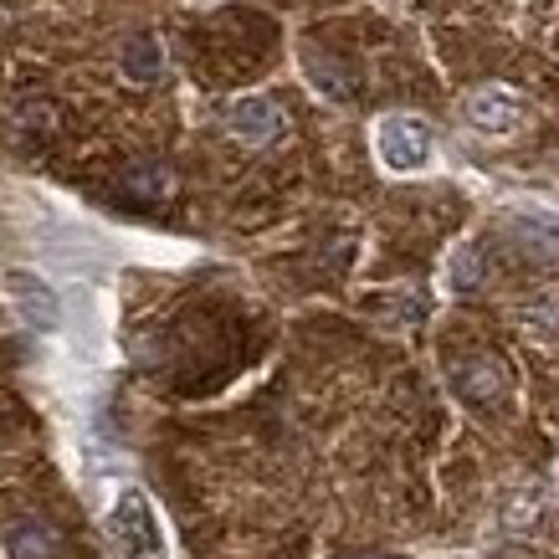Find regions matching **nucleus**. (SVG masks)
<instances>
[{"label":"nucleus","instance_id":"nucleus-1","mask_svg":"<svg viewBox=\"0 0 559 559\" xmlns=\"http://www.w3.org/2000/svg\"><path fill=\"white\" fill-rule=\"evenodd\" d=\"M374 154H380V165L390 175H416L431 159V129L421 119H411V114H390L374 129Z\"/></svg>","mask_w":559,"mask_h":559},{"label":"nucleus","instance_id":"nucleus-9","mask_svg":"<svg viewBox=\"0 0 559 559\" xmlns=\"http://www.w3.org/2000/svg\"><path fill=\"white\" fill-rule=\"evenodd\" d=\"M5 549H11V559H51L57 555V534L47 524H16L5 534Z\"/></svg>","mask_w":559,"mask_h":559},{"label":"nucleus","instance_id":"nucleus-7","mask_svg":"<svg viewBox=\"0 0 559 559\" xmlns=\"http://www.w3.org/2000/svg\"><path fill=\"white\" fill-rule=\"evenodd\" d=\"M5 288H11V298H16L21 313H26L36 329H51V323H57V293H51L41 277H32V272H11Z\"/></svg>","mask_w":559,"mask_h":559},{"label":"nucleus","instance_id":"nucleus-5","mask_svg":"<svg viewBox=\"0 0 559 559\" xmlns=\"http://www.w3.org/2000/svg\"><path fill=\"white\" fill-rule=\"evenodd\" d=\"M519 119H524V103L513 98L509 87H477L467 98V123L483 134H513Z\"/></svg>","mask_w":559,"mask_h":559},{"label":"nucleus","instance_id":"nucleus-2","mask_svg":"<svg viewBox=\"0 0 559 559\" xmlns=\"http://www.w3.org/2000/svg\"><path fill=\"white\" fill-rule=\"evenodd\" d=\"M452 385H457V395L462 401H473V406H498V401L513 390V374H509L503 359L473 355V359H462L457 370H452Z\"/></svg>","mask_w":559,"mask_h":559},{"label":"nucleus","instance_id":"nucleus-10","mask_svg":"<svg viewBox=\"0 0 559 559\" xmlns=\"http://www.w3.org/2000/svg\"><path fill=\"white\" fill-rule=\"evenodd\" d=\"M175 190L170 170H159V165H150V170H134L129 175V195H144V201H165Z\"/></svg>","mask_w":559,"mask_h":559},{"label":"nucleus","instance_id":"nucleus-3","mask_svg":"<svg viewBox=\"0 0 559 559\" xmlns=\"http://www.w3.org/2000/svg\"><path fill=\"white\" fill-rule=\"evenodd\" d=\"M108 528H114V544H119L123 559H150L154 555L150 503H144L139 492H123L119 509H114V519H108Z\"/></svg>","mask_w":559,"mask_h":559},{"label":"nucleus","instance_id":"nucleus-6","mask_svg":"<svg viewBox=\"0 0 559 559\" xmlns=\"http://www.w3.org/2000/svg\"><path fill=\"white\" fill-rule=\"evenodd\" d=\"M509 237L539 262H559V216L555 211H519L509 216Z\"/></svg>","mask_w":559,"mask_h":559},{"label":"nucleus","instance_id":"nucleus-8","mask_svg":"<svg viewBox=\"0 0 559 559\" xmlns=\"http://www.w3.org/2000/svg\"><path fill=\"white\" fill-rule=\"evenodd\" d=\"M123 72L134 78V83H154L159 72H165V51L154 36H134L129 47H123Z\"/></svg>","mask_w":559,"mask_h":559},{"label":"nucleus","instance_id":"nucleus-11","mask_svg":"<svg viewBox=\"0 0 559 559\" xmlns=\"http://www.w3.org/2000/svg\"><path fill=\"white\" fill-rule=\"evenodd\" d=\"M477 283H483V252H477V247H462L457 272H452V288L467 293V288H477Z\"/></svg>","mask_w":559,"mask_h":559},{"label":"nucleus","instance_id":"nucleus-4","mask_svg":"<svg viewBox=\"0 0 559 559\" xmlns=\"http://www.w3.org/2000/svg\"><path fill=\"white\" fill-rule=\"evenodd\" d=\"M226 129H231L241 144H272V139L288 129V119H283V108L272 98H241V103H231Z\"/></svg>","mask_w":559,"mask_h":559}]
</instances>
